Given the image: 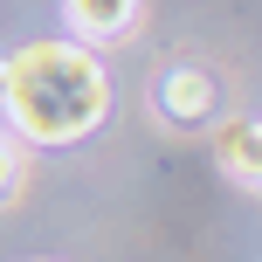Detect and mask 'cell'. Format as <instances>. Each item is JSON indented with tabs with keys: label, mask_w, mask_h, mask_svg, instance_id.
<instances>
[{
	"label": "cell",
	"mask_w": 262,
	"mask_h": 262,
	"mask_svg": "<svg viewBox=\"0 0 262 262\" xmlns=\"http://www.w3.org/2000/svg\"><path fill=\"white\" fill-rule=\"evenodd\" d=\"M221 166L235 172V180L262 186V118H235L221 131Z\"/></svg>",
	"instance_id": "4"
},
{
	"label": "cell",
	"mask_w": 262,
	"mask_h": 262,
	"mask_svg": "<svg viewBox=\"0 0 262 262\" xmlns=\"http://www.w3.org/2000/svg\"><path fill=\"white\" fill-rule=\"evenodd\" d=\"M111 83L90 49L76 41H28L0 55V111L28 145H76L104 124Z\"/></svg>",
	"instance_id": "1"
},
{
	"label": "cell",
	"mask_w": 262,
	"mask_h": 262,
	"mask_svg": "<svg viewBox=\"0 0 262 262\" xmlns=\"http://www.w3.org/2000/svg\"><path fill=\"white\" fill-rule=\"evenodd\" d=\"M159 111H166L172 124H207L214 111H221V83L200 62H172L166 76H159Z\"/></svg>",
	"instance_id": "2"
},
{
	"label": "cell",
	"mask_w": 262,
	"mask_h": 262,
	"mask_svg": "<svg viewBox=\"0 0 262 262\" xmlns=\"http://www.w3.org/2000/svg\"><path fill=\"white\" fill-rule=\"evenodd\" d=\"M69 28H76L83 41H124L131 28H138V0H62Z\"/></svg>",
	"instance_id": "3"
},
{
	"label": "cell",
	"mask_w": 262,
	"mask_h": 262,
	"mask_svg": "<svg viewBox=\"0 0 262 262\" xmlns=\"http://www.w3.org/2000/svg\"><path fill=\"white\" fill-rule=\"evenodd\" d=\"M21 180H28V159H21V145H14V138H0V207H7V200L21 193Z\"/></svg>",
	"instance_id": "5"
}]
</instances>
